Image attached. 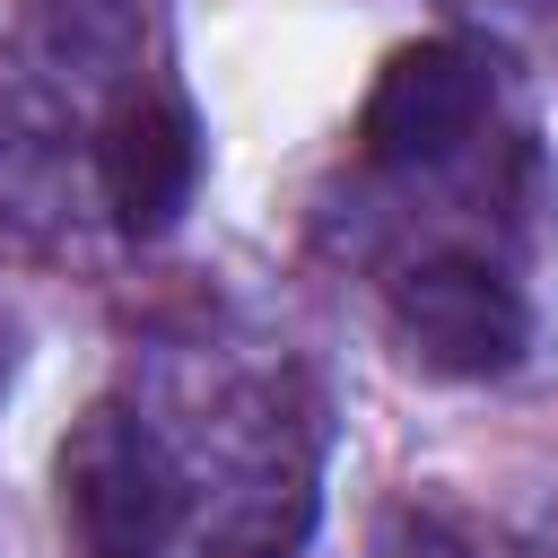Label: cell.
Masks as SVG:
<instances>
[{
	"label": "cell",
	"instance_id": "6da1fadb",
	"mask_svg": "<svg viewBox=\"0 0 558 558\" xmlns=\"http://www.w3.org/2000/svg\"><path fill=\"white\" fill-rule=\"evenodd\" d=\"M61 506L96 558H157L192 514V480L140 410L96 401L61 445Z\"/></svg>",
	"mask_w": 558,
	"mask_h": 558
},
{
	"label": "cell",
	"instance_id": "7a4b0ae2",
	"mask_svg": "<svg viewBox=\"0 0 558 558\" xmlns=\"http://www.w3.org/2000/svg\"><path fill=\"white\" fill-rule=\"evenodd\" d=\"M488 96H497L488 52L462 44V35H427V44H401V52L384 61L357 140H366L375 166L418 174V166H445V157H462V148L480 140Z\"/></svg>",
	"mask_w": 558,
	"mask_h": 558
},
{
	"label": "cell",
	"instance_id": "3957f363",
	"mask_svg": "<svg viewBox=\"0 0 558 558\" xmlns=\"http://www.w3.org/2000/svg\"><path fill=\"white\" fill-rule=\"evenodd\" d=\"M392 331L436 375H506L532 340V305L514 296L506 270L471 253H436L392 279Z\"/></svg>",
	"mask_w": 558,
	"mask_h": 558
},
{
	"label": "cell",
	"instance_id": "277c9868",
	"mask_svg": "<svg viewBox=\"0 0 558 558\" xmlns=\"http://www.w3.org/2000/svg\"><path fill=\"white\" fill-rule=\"evenodd\" d=\"M96 174H105V209L122 235H166L192 209L201 183V131L174 96H131L113 105V122L96 131Z\"/></svg>",
	"mask_w": 558,
	"mask_h": 558
},
{
	"label": "cell",
	"instance_id": "5b68a950",
	"mask_svg": "<svg viewBox=\"0 0 558 558\" xmlns=\"http://www.w3.org/2000/svg\"><path fill=\"white\" fill-rule=\"evenodd\" d=\"M0 384H9V340H0Z\"/></svg>",
	"mask_w": 558,
	"mask_h": 558
}]
</instances>
